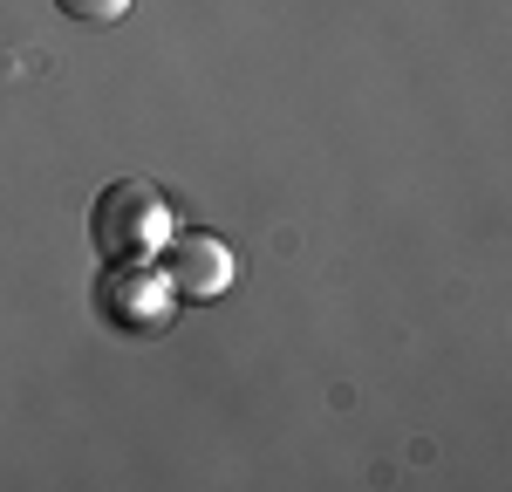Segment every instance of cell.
Here are the masks:
<instances>
[{"label":"cell","instance_id":"obj_1","mask_svg":"<svg viewBox=\"0 0 512 492\" xmlns=\"http://www.w3.org/2000/svg\"><path fill=\"white\" fill-rule=\"evenodd\" d=\"M164 240H171V205H164L158 185L117 178V185L96 192V205H89V246H96V260H158Z\"/></svg>","mask_w":512,"mask_h":492},{"label":"cell","instance_id":"obj_2","mask_svg":"<svg viewBox=\"0 0 512 492\" xmlns=\"http://www.w3.org/2000/svg\"><path fill=\"white\" fill-rule=\"evenodd\" d=\"M96 308H103V322L117 335H164L178 322V287L164 281L158 260H103Z\"/></svg>","mask_w":512,"mask_h":492},{"label":"cell","instance_id":"obj_3","mask_svg":"<svg viewBox=\"0 0 512 492\" xmlns=\"http://www.w3.org/2000/svg\"><path fill=\"white\" fill-rule=\"evenodd\" d=\"M158 267H164V281L178 287V301H219V294L239 281V253L219 240V233H178V226H171Z\"/></svg>","mask_w":512,"mask_h":492},{"label":"cell","instance_id":"obj_4","mask_svg":"<svg viewBox=\"0 0 512 492\" xmlns=\"http://www.w3.org/2000/svg\"><path fill=\"white\" fill-rule=\"evenodd\" d=\"M69 21H82V28H110V21H123L137 0H55Z\"/></svg>","mask_w":512,"mask_h":492}]
</instances>
